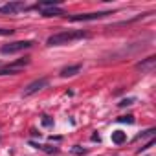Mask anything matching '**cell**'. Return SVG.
<instances>
[{
  "label": "cell",
  "mask_w": 156,
  "mask_h": 156,
  "mask_svg": "<svg viewBox=\"0 0 156 156\" xmlns=\"http://www.w3.org/2000/svg\"><path fill=\"white\" fill-rule=\"evenodd\" d=\"M59 15H64V11L61 8H48V9H42V17H59Z\"/></svg>",
  "instance_id": "30bf717a"
},
{
  "label": "cell",
  "mask_w": 156,
  "mask_h": 156,
  "mask_svg": "<svg viewBox=\"0 0 156 156\" xmlns=\"http://www.w3.org/2000/svg\"><path fill=\"white\" fill-rule=\"evenodd\" d=\"M24 9H30V6L24 2H9L6 6H0V15H15V13L24 11Z\"/></svg>",
  "instance_id": "277c9868"
},
{
  "label": "cell",
  "mask_w": 156,
  "mask_h": 156,
  "mask_svg": "<svg viewBox=\"0 0 156 156\" xmlns=\"http://www.w3.org/2000/svg\"><path fill=\"white\" fill-rule=\"evenodd\" d=\"M72 152H73V154L83 156V154H87V149H85V147H81V145H75V147H72Z\"/></svg>",
  "instance_id": "7c38bea8"
},
{
  "label": "cell",
  "mask_w": 156,
  "mask_h": 156,
  "mask_svg": "<svg viewBox=\"0 0 156 156\" xmlns=\"http://www.w3.org/2000/svg\"><path fill=\"white\" fill-rule=\"evenodd\" d=\"M154 129H149V130H145V132H141V134H138L136 136V140H143V138H147V136H154Z\"/></svg>",
  "instance_id": "5bb4252c"
},
{
  "label": "cell",
  "mask_w": 156,
  "mask_h": 156,
  "mask_svg": "<svg viewBox=\"0 0 156 156\" xmlns=\"http://www.w3.org/2000/svg\"><path fill=\"white\" fill-rule=\"evenodd\" d=\"M154 64H156V57H147L145 61L138 62V64H136V68H140L141 72H151V70L154 68Z\"/></svg>",
  "instance_id": "8992f818"
},
{
  "label": "cell",
  "mask_w": 156,
  "mask_h": 156,
  "mask_svg": "<svg viewBox=\"0 0 156 156\" xmlns=\"http://www.w3.org/2000/svg\"><path fill=\"white\" fill-rule=\"evenodd\" d=\"M118 121H119V123H129V125H132V123H134V116H121V118H118Z\"/></svg>",
  "instance_id": "4fadbf2b"
},
{
  "label": "cell",
  "mask_w": 156,
  "mask_h": 156,
  "mask_svg": "<svg viewBox=\"0 0 156 156\" xmlns=\"http://www.w3.org/2000/svg\"><path fill=\"white\" fill-rule=\"evenodd\" d=\"M35 42L33 41H15V42H9V44H4L2 48H0V51L2 53H19V51H24V50H30Z\"/></svg>",
  "instance_id": "7a4b0ae2"
},
{
  "label": "cell",
  "mask_w": 156,
  "mask_h": 156,
  "mask_svg": "<svg viewBox=\"0 0 156 156\" xmlns=\"http://www.w3.org/2000/svg\"><path fill=\"white\" fill-rule=\"evenodd\" d=\"M42 123H44V125H51V119H48V116H44V119H42Z\"/></svg>",
  "instance_id": "e0dca14e"
},
{
  "label": "cell",
  "mask_w": 156,
  "mask_h": 156,
  "mask_svg": "<svg viewBox=\"0 0 156 156\" xmlns=\"http://www.w3.org/2000/svg\"><path fill=\"white\" fill-rule=\"evenodd\" d=\"M46 87H48V79H46V77L35 79V81H31V83L24 88V96H33V94L41 92V90H42V88H46Z\"/></svg>",
  "instance_id": "5b68a950"
},
{
  "label": "cell",
  "mask_w": 156,
  "mask_h": 156,
  "mask_svg": "<svg viewBox=\"0 0 156 156\" xmlns=\"http://www.w3.org/2000/svg\"><path fill=\"white\" fill-rule=\"evenodd\" d=\"M85 37H88V33L83 30H79V31H59V33H53L46 39V46H62V44L73 42L77 39H85Z\"/></svg>",
  "instance_id": "6da1fadb"
},
{
  "label": "cell",
  "mask_w": 156,
  "mask_h": 156,
  "mask_svg": "<svg viewBox=\"0 0 156 156\" xmlns=\"http://www.w3.org/2000/svg\"><path fill=\"white\" fill-rule=\"evenodd\" d=\"M123 141H127V134H125V132H121V130H116V132H112V143H116V145H121Z\"/></svg>",
  "instance_id": "8fae6325"
},
{
  "label": "cell",
  "mask_w": 156,
  "mask_h": 156,
  "mask_svg": "<svg viewBox=\"0 0 156 156\" xmlns=\"http://www.w3.org/2000/svg\"><path fill=\"white\" fill-rule=\"evenodd\" d=\"M59 4H61L59 0H48V2H39L35 8L42 11V9H48V8H59Z\"/></svg>",
  "instance_id": "9c48e42d"
},
{
  "label": "cell",
  "mask_w": 156,
  "mask_h": 156,
  "mask_svg": "<svg viewBox=\"0 0 156 156\" xmlns=\"http://www.w3.org/2000/svg\"><path fill=\"white\" fill-rule=\"evenodd\" d=\"M22 68L11 64V66H6V68H0V75H15V73H20Z\"/></svg>",
  "instance_id": "ba28073f"
},
{
  "label": "cell",
  "mask_w": 156,
  "mask_h": 156,
  "mask_svg": "<svg viewBox=\"0 0 156 156\" xmlns=\"http://www.w3.org/2000/svg\"><path fill=\"white\" fill-rule=\"evenodd\" d=\"M134 101H136L134 98H129V99H123V101H119L118 105H119V107H129V105H132Z\"/></svg>",
  "instance_id": "9a60e30c"
},
{
  "label": "cell",
  "mask_w": 156,
  "mask_h": 156,
  "mask_svg": "<svg viewBox=\"0 0 156 156\" xmlns=\"http://www.w3.org/2000/svg\"><path fill=\"white\" fill-rule=\"evenodd\" d=\"M15 33V30H2L0 28V35H13Z\"/></svg>",
  "instance_id": "2e32d148"
},
{
  "label": "cell",
  "mask_w": 156,
  "mask_h": 156,
  "mask_svg": "<svg viewBox=\"0 0 156 156\" xmlns=\"http://www.w3.org/2000/svg\"><path fill=\"white\" fill-rule=\"evenodd\" d=\"M81 72V64H73V66H66L61 70V77H72L75 73H79Z\"/></svg>",
  "instance_id": "52a82bcc"
},
{
  "label": "cell",
  "mask_w": 156,
  "mask_h": 156,
  "mask_svg": "<svg viewBox=\"0 0 156 156\" xmlns=\"http://www.w3.org/2000/svg\"><path fill=\"white\" fill-rule=\"evenodd\" d=\"M112 15V11H94V13H79V15H72V22H87V20H99Z\"/></svg>",
  "instance_id": "3957f363"
}]
</instances>
